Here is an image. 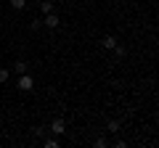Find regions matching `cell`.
<instances>
[{
	"instance_id": "1",
	"label": "cell",
	"mask_w": 159,
	"mask_h": 148,
	"mask_svg": "<svg viewBox=\"0 0 159 148\" xmlns=\"http://www.w3.org/2000/svg\"><path fill=\"white\" fill-rule=\"evenodd\" d=\"M16 87H19V90H24V93H29V90H32V87H34V80H32V77H29L27 72H24L21 77H19V82H16Z\"/></svg>"
},
{
	"instance_id": "2",
	"label": "cell",
	"mask_w": 159,
	"mask_h": 148,
	"mask_svg": "<svg viewBox=\"0 0 159 148\" xmlns=\"http://www.w3.org/2000/svg\"><path fill=\"white\" fill-rule=\"evenodd\" d=\"M48 130H51L53 135H64V132H66V124H64V119H53Z\"/></svg>"
},
{
	"instance_id": "3",
	"label": "cell",
	"mask_w": 159,
	"mask_h": 148,
	"mask_svg": "<svg viewBox=\"0 0 159 148\" xmlns=\"http://www.w3.org/2000/svg\"><path fill=\"white\" fill-rule=\"evenodd\" d=\"M58 24H61V21H58V16H56V13H45V21H43V27H48V29H58Z\"/></svg>"
},
{
	"instance_id": "4",
	"label": "cell",
	"mask_w": 159,
	"mask_h": 148,
	"mask_svg": "<svg viewBox=\"0 0 159 148\" xmlns=\"http://www.w3.org/2000/svg\"><path fill=\"white\" fill-rule=\"evenodd\" d=\"M114 45H117V37H114V34H103L101 37V48L103 50H111Z\"/></svg>"
},
{
	"instance_id": "5",
	"label": "cell",
	"mask_w": 159,
	"mask_h": 148,
	"mask_svg": "<svg viewBox=\"0 0 159 148\" xmlns=\"http://www.w3.org/2000/svg\"><path fill=\"white\" fill-rule=\"evenodd\" d=\"M111 50H114V56H117V58H122V56L127 53V48H125V45H119V42H117V45H114Z\"/></svg>"
},
{
	"instance_id": "6",
	"label": "cell",
	"mask_w": 159,
	"mask_h": 148,
	"mask_svg": "<svg viewBox=\"0 0 159 148\" xmlns=\"http://www.w3.org/2000/svg\"><path fill=\"white\" fill-rule=\"evenodd\" d=\"M13 69H16V74H24V72L29 69V63H27V61H16V66H13Z\"/></svg>"
},
{
	"instance_id": "7",
	"label": "cell",
	"mask_w": 159,
	"mask_h": 148,
	"mask_svg": "<svg viewBox=\"0 0 159 148\" xmlns=\"http://www.w3.org/2000/svg\"><path fill=\"white\" fill-rule=\"evenodd\" d=\"M40 11H43V13H51L53 11V3H51V0H43V3H40Z\"/></svg>"
},
{
	"instance_id": "8",
	"label": "cell",
	"mask_w": 159,
	"mask_h": 148,
	"mask_svg": "<svg viewBox=\"0 0 159 148\" xmlns=\"http://www.w3.org/2000/svg\"><path fill=\"white\" fill-rule=\"evenodd\" d=\"M11 6L16 8V11H24V8H27V0H11Z\"/></svg>"
},
{
	"instance_id": "9",
	"label": "cell",
	"mask_w": 159,
	"mask_h": 148,
	"mask_svg": "<svg viewBox=\"0 0 159 148\" xmlns=\"http://www.w3.org/2000/svg\"><path fill=\"white\" fill-rule=\"evenodd\" d=\"M43 146H45V148H58V137H48Z\"/></svg>"
},
{
	"instance_id": "10",
	"label": "cell",
	"mask_w": 159,
	"mask_h": 148,
	"mask_svg": "<svg viewBox=\"0 0 159 148\" xmlns=\"http://www.w3.org/2000/svg\"><path fill=\"white\" fill-rule=\"evenodd\" d=\"M106 127H109V132H117V130H119V122H117V119H109Z\"/></svg>"
},
{
	"instance_id": "11",
	"label": "cell",
	"mask_w": 159,
	"mask_h": 148,
	"mask_svg": "<svg viewBox=\"0 0 159 148\" xmlns=\"http://www.w3.org/2000/svg\"><path fill=\"white\" fill-rule=\"evenodd\" d=\"M8 77H11V72H8V69H3V66H0V85H3V82H8Z\"/></svg>"
},
{
	"instance_id": "12",
	"label": "cell",
	"mask_w": 159,
	"mask_h": 148,
	"mask_svg": "<svg viewBox=\"0 0 159 148\" xmlns=\"http://www.w3.org/2000/svg\"><path fill=\"white\" fill-rule=\"evenodd\" d=\"M40 27H43V19H34V21L29 24V29H32V32H34V29H40Z\"/></svg>"
},
{
	"instance_id": "13",
	"label": "cell",
	"mask_w": 159,
	"mask_h": 148,
	"mask_svg": "<svg viewBox=\"0 0 159 148\" xmlns=\"http://www.w3.org/2000/svg\"><path fill=\"white\" fill-rule=\"evenodd\" d=\"M45 132H48V127H37V130H34V135H37V137H43Z\"/></svg>"
},
{
	"instance_id": "14",
	"label": "cell",
	"mask_w": 159,
	"mask_h": 148,
	"mask_svg": "<svg viewBox=\"0 0 159 148\" xmlns=\"http://www.w3.org/2000/svg\"><path fill=\"white\" fill-rule=\"evenodd\" d=\"M66 3H69V0H66Z\"/></svg>"
}]
</instances>
